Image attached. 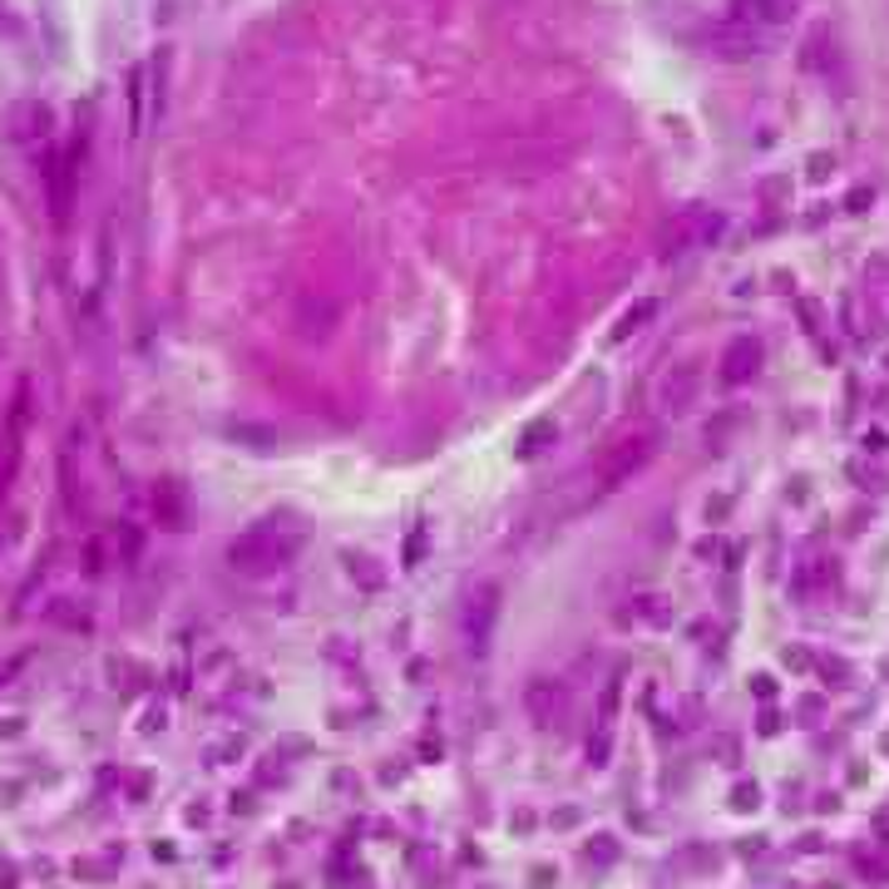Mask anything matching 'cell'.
<instances>
[{"label":"cell","mask_w":889,"mask_h":889,"mask_svg":"<svg viewBox=\"0 0 889 889\" xmlns=\"http://www.w3.org/2000/svg\"><path fill=\"white\" fill-rule=\"evenodd\" d=\"M696 391H702V371H696V366H672V371L657 381V406L677 416V410H687L696 400Z\"/></svg>","instance_id":"3957f363"},{"label":"cell","mask_w":889,"mask_h":889,"mask_svg":"<svg viewBox=\"0 0 889 889\" xmlns=\"http://www.w3.org/2000/svg\"><path fill=\"white\" fill-rule=\"evenodd\" d=\"M494 618H499V603H494V589H484L480 598L470 603V613H465V638H470L474 653H484V647H490Z\"/></svg>","instance_id":"277c9868"},{"label":"cell","mask_w":889,"mask_h":889,"mask_svg":"<svg viewBox=\"0 0 889 889\" xmlns=\"http://www.w3.org/2000/svg\"><path fill=\"white\" fill-rule=\"evenodd\" d=\"M529 712H534L539 721H554L558 712H564V692H558V687H548V682H534V687H529Z\"/></svg>","instance_id":"8992f818"},{"label":"cell","mask_w":889,"mask_h":889,"mask_svg":"<svg viewBox=\"0 0 889 889\" xmlns=\"http://www.w3.org/2000/svg\"><path fill=\"white\" fill-rule=\"evenodd\" d=\"M653 317H657V301H653V297H643V301H638V307H628V311H622V322H618V332H613V336H628V332H638V326H643V322H653Z\"/></svg>","instance_id":"52a82bcc"},{"label":"cell","mask_w":889,"mask_h":889,"mask_svg":"<svg viewBox=\"0 0 889 889\" xmlns=\"http://www.w3.org/2000/svg\"><path fill=\"white\" fill-rule=\"evenodd\" d=\"M21 667H25V657H11V663H5V667H0V687H5V682H11V677H15V672H21Z\"/></svg>","instance_id":"ba28073f"},{"label":"cell","mask_w":889,"mask_h":889,"mask_svg":"<svg viewBox=\"0 0 889 889\" xmlns=\"http://www.w3.org/2000/svg\"><path fill=\"white\" fill-rule=\"evenodd\" d=\"M756 361H761V346L751 342V336H741V342H731L727 346V356H721V381L727 386H741L751 371H756Z\"/></svg>","instance_id":"5b68a950"},{"label":"cell","mask_w":889,"mask_h":889,"mask_svg":"<svg viewBox=\"0 0 889 889\" xmlns=\"http://www.w3.org/2000/svg\"><path fill=\"white\" fill-rule=\"evenodd\" d=\"M79 159H85V144H70L60 159L45 169V183H50V213L54 223L65 227L70 218V203H75V183H79Z\"/></svg>","instance_id":"7a4b0ae2"},{"label":"cell","mask_w":889,"mask_h":889,"mask_svg":"<svg viewBox=\"0 0 889 889\" xmlns=\"http://www.w3.org/2000/svg\"><path fill=\"white\" fill-rule=\"evenodd\" d=\"M653 455H657V435H653V430H638V435L618 440V445L603 455V465H598L603 490H618V484H628L632 474H638L647 460H653Z\"/></svg>","instance_id":"6da1fadb"}]
</instances>
